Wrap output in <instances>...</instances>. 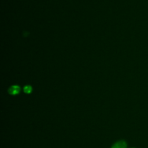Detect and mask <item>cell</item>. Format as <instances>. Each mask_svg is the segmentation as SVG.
<instances>
[{"label":"cell","instance_id":"cell-1","mask_svg":"<svg viewBox=\"0 0 148 148\" xmlns=\"http://www.w3.org/2000/svg\"><path fill=\"white\" fill-rule=\"evenodd\" d=\"M20 91V87L17 85H13L9 87L8 90V93L11 95L18 94Z\"/></svg>","mask_w":148,"mask_h":148},{"label":"cell","instance_id":"cell-4","mask_svg":"<svg viewBox=\"0 0 148 148\" xmlns=\"http://www.w3.org/2000/svg\"><path fill=\"white\" fill-rule=\"evenodd\" d=\"M133 148H134V147H133Z\"/></svg>","mask_w":148,"mask_h":148},{"label":"cell","instance_id":"cell-2","mask_svg":"<svg viewBox=\"0 0 148 148\" xmlns=\"http://www.w3.org/2000/svg\"><path fill=\"white\" fill-rule=\"evenodd\" d=\"M127 143L125 141H120L114 144L112 148H127Z\"/></svg>","mask_w":148,"mask_h":148},{"label":"cell","instance_id":"cell-3","mask_svg":"<svg viewBox=\"0 0 148 148\" xmlns=\"http://www.w3.org/2000/svg\"><path fill=\"white\" fill-rule=\"evenodd\" d=\"M23 90H24V91L25 93L30 94V93H31L33 89H32V87L31 86L27 85V86H24Z\"/></svg>","mask_w":148,"mask_h":148}]
</instances>
